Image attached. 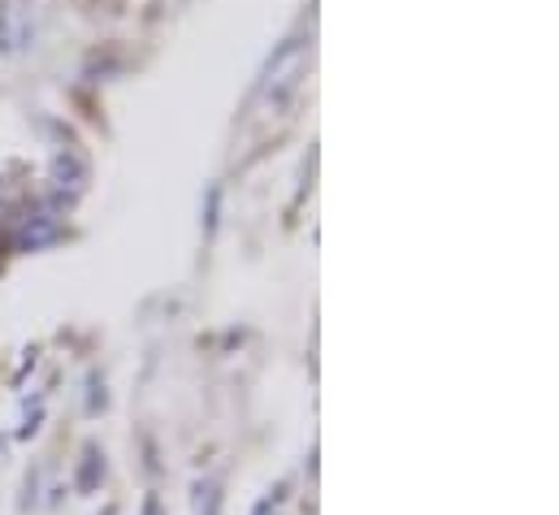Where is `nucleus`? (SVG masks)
<instances>
[{
    "instance_id": "nucleus-1",
    "label": "nucleus",
    "mask_w": 559,
    "mask_h": 515,
    "mask_svg": "<svg viewBox=\"0 0 559 515\" xmlns=\"http://www.w3.org/2000/svg\"><path fill=\"white\" fill-rule=\"evenodd\" d=\"M308 57H312V44H308V39H286L278 52L270 57V65H265V74H261V87H257V96H261L270 109H282V105L299 92L304 70H308Z\"/></svg>"
},
{
    "instance_id": "nucleus-2",
    "label": "nucleus",
    "mask_w": 559,
    "mask_h": 515,
    "mask_svg": "<svg viewBox=\"0 0 559 515\" xmlns=\"http://www.w3.org/2000/svg\"><path fill=\"white\" fill-rule=\"evenodd\" d=\"M26 44H31V22H26L22 0H0V52L13 57Z\"/></svg>"
},
{
    "instance_id": "nucleus-3",
    "label": "nucleus",
    "mask_w": 559,
    "mask_h": 515,
    "mask_svg": "<svg viewBox=\"0 0 559 515\" xmlns=\"http://www.w3.org/2000/svg\"><path fill=\"white\" fill-rule=\"evenodd\" d=\"M83 182H87V165H83L74 152H61V156H52V191H57L66 204L83 195Z\"/></svg>"
},
{
    "instance_id": "nucleus-4",
    "label": "nucleus",
    "mask_w": 559,
    "mask_h": 515,
    "mask_svg": "<svg viewBox=\"0 0 559 515\" xmlns=\"http://www.w3.org/2000/svg\"><path fill=\"white\" fill-rule=\"evenodd\" d=\"M57 235H61L57 217L39 213V217H26V221L17 226V235H13V248H17V252H39V248L57 243Z\"/></svg>"
},
{
    "instance_id": "nucleus-5",
    "label": "nucleus",
    "mask_w": 559,
    "mask_h": 515,
    "mask_svg": "<svg viewBox=\"0 0 559 515\" xmlns=\"http://www.w3.org/2000/svg\"><path fill=\"white\" fill-rule=\"evenodd\" d=\"M100 477H105V464H100V455H96V451H87V459H83V472H79V490H92Z\"/></svg>"
},
{
    "instance_id": "nucleus-6",
    "label": "nucleus",
    "mask_w": 559,
    "mask_h": 515,
    "mask_svg": "<svg viewBox=\"0 0 559 515\" xmlns=\"http://www.w3.org/2000/svg\"><path fill=\"white\" fill-rule=\"evenodd\" d=\"M217 204H222V187H209V208H204V235L217 230Z\"/></svg>"
},
{
    "instance_id": "nucleus-7",
    "label": "nucleus",
    "mask_w": 559,
    "mask_h": 515,
    "mask_svg": "<svg viewBox=\"0 0 559 515\" xmlns=\"http://www.w3.org/2000/svg\"><path fill=\"white\" fill-rule=\"evenodd\" d=\"M143 515H160V499H156V494L143 499Z\"/></svg>"
},
{
    "instance_id": "nucleus-8",
    "label": "nucleus",
    "mask_w": 559,
    "mask_h": 515,
    "mask_svg": "<svg viewBox=\"0 0 559 515\" xmlns=\"http://www.w3.org/2000/svg\"><path fill=\"white\" fill-rule=\"evenodd\" d=\"M270 507H274V503H261V507H257V515H270Z\"/></svg>"
}]
</instances>
